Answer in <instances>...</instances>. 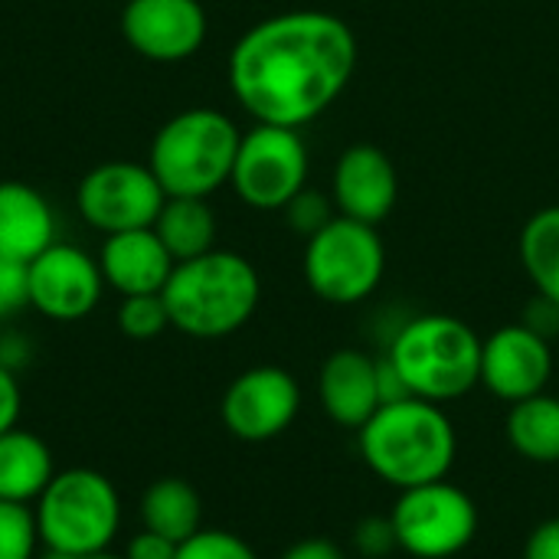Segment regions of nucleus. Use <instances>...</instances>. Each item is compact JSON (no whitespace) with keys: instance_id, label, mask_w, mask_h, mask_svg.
Instances as JSON below:
<instances>
[{"instance_id":"obj_1","label":"nucleus","mask_w":559,"mask_h":559,"mask_svg":"<svg viewBox=\"0 0 559 559\" xmlns=\"http://www.w3.org/2000/svg\"><path fill=\"white\" fill-rule=\"evenodd\" d=\"M354 29L324 10H288L249 26L229 52V92L259 124L305 128L350 85Z\"/></svg>"},{"instance_id":"obj_2","label":"nucleus","mask_w":559,"mask_h":559,"mask_svg":"<svg viewBox=\"0 0 559 559\" xmlns=\"http://www.w3.org/2000/svg\"><path fill=\"white\" fill-rule=\"evenodd\" d=\"M357 449L383 485L406 491L449 478L459 459V432L439 403L406 396L383 403L357 429Z\"/></svg>"},{"instance_id":"obj_3","label":"nucleus","mask_w":559,"mask_h":559,"mask_svg":"<svg viewBox=\"0 0 559 559\" xmlns=\"http://www.w3.org/2000/svg\"><path fill=\"white\" fill-rule=\"evenodd\" d=\"M170 328L197 341H219L242 331L262 298L255 265L226 249L177 262L160 292Z\"/></svg>"},{"instance_id":"obj_4","label":"nucleus","mask_w":559,"mask_h":559,"mask_svg":"<svg viewBox=\"0 0 559 559\" xmlns=\"http://www.w3.org/2000/svg\"><path fill=\"white\" fill-rule=\"evenodd\" d=\"M409 396L455 403L481 383V337L455 314H419L400 324L386 354Z\"/></svg>"},{"instance_id":"obj_5","label":"nucleus","mask_w":559,"mask_h":559,"mask_svg":"<svg viewBox=\"0 0 559 559\" xmlns=\"http://www.w3.org/2000/svg\"><path fill=\"white\" fill-rule=\"evenodd\" d=\"M242 131L219 108H187L160 124L147 167L167 197H213L229 183Z\"/></svg>"},{"instance_id":"obj_6","label":"nucleus","mask_w":559,"mask_h":559,"mask_svg":"<svg viewBox=\"0 0 559 559\" xmlns=\"http://www.w3.org/2000/svg\"><path fill=\"white\" fill-rule=\"evenodd\" d=\"M33 518L43 550L88 557L115 544L121 531V498L102 472L69 468L56 472L49 488L39 495Z\"/></svg>"},{"instance_id":"obj_7","label":"nucleus","mask_w":559,"mask_h":559,"mask_svg":"<svg viewBox=\"0 0 559 559\" xmlns=\"http://www.w3.org/2000/svg\"><path fill=\"white\" fill-rule=\"evenodd\" d=\"M386 272V246L377 226L334 216L305 246V282L314 298L347 308L367 301Z\"/></svg>"},{"instance_id":"obj_8","label":"nucleus","mask_w":559,"mask_h":559,"mask_svg":"<svg viewBox=\"0 0 559 559\" xmlns=\"http://www.w3.org/2000/svg\"><path fill=\"white\" fill-rule=\"evenodd\" d=\"M396 550L413 559H452L465 554L481 527L478 504L449 478L406 488L390 508Z\"/></svg>"},{"instance_id":"obj_9","label":"nucleus","mask_w":559,"mask_h":559,"mask_svg":"<svg viewBox=\"0 0 559 559\" xmlns=\"http://www.w3.org/2000/svg\"><path fill=\"white\" fill-rule=\"evenodd\" d=\"M229 187L252 210H285L308 187V147L295 128L259 124L239 141Z\"/></svg>"},{"instance_id":"obj_10","label":"nucleus","mask_w":559,"mask_h":559,"mask_svg":"<svg viewBox=\"0 0 559 559\" xmlns=\"http://www.w3.org/2000/svg\"><path fill=\"white\" fill-rule=\"evenodd\" d=\"M164 200L167 193L154 170L134 160H105L92 167L75 187L79 216L105 236L154 226Z\"/></svg>"},{"instance_id":"obj_11","label":"nucleus","mask_w":559,"mask_h":559,"mask_svg":"<svg viewBox=\"0 0 559 559\" xmlns=\"http://www.w3.org/2000/svg\"><path fill=\"white\" fill-rule=\"evenodd\" d=\"M301 413V386L285 367H252L239 373L219 403L223 426L239 442H272L292 429Z\"/></svg>"},{"instance_id":"obj_12","label":"nucleus","mask_w":559,"mask_h":559,"mask_svg":"<svg viewBox=\"0 0 559 559\" xmlns=\"http://www.w3.org/2000/svg\"><path fill=\"white\" fill-rule=\"evenodd\" d=\"M102 269L85 249L52 242L33 262H26V298L29 308L49 321H82L102 301Z\"/></svg>"},{"instance_id":"obj_13","label":"nucleus","mask_w":559,"mask_h":559,"mask_svg":"<svg viewBox=\"0 0 559 559\" xmlns=\"http://www.w3.org/2000/svg\"><path fill=\"white\" fill-rule=\"evenodd\" d=\"M554 377L550 341L521 324H504L481 341V386L514 406L537 393H547Z\"/></svg>"},{"instance_id":"obj_14","label":"nucleus","mask_w":559,"mask_h":559,"mask_svg":"<svg viewBox=\"0 0 559 559\" xmlns=\"http://www.w3.org/2000/svg\"><path fill=\"white\" fill-rule=\"evenodd\" d=\"M206 10L200 0H128L121 36L151 62H183L206 43Z\"/></svg>"},{"instance_id":"obj_15","label":"nucleus","mask_w":559,"mask_h":559,"mask_svg":"<svg viewBox=\"0 0 559 559\" xmlns=\"http://www.w3.org/2000/svg\"><path fill=\"white\" fill-rule=\"evenodd\" d=\"M331 193L337 216L380 226L400 200L396 164L377 144H350L334 164Z\"/></svg>"},{"instance_id":"obj_16","label":"nucleus","mask_w":559,"mask_h":559,"mask_svg":"<svg viewBox=\"0 0 559 559\" xmlns=\"http://www.w3.org/2000/svg\"><path fill=\"white\" fill-rule=\"evenodd\" d=\"M377 370H380L377 357H370L357 347H341L321 364L318 400L331 423L357 432L383 406Z\"/></svg>"},{"instance_id":"obj_17","label":"nucleus","mask_w":559,"mask_h":559,"mask_svg":"<svg viewBox=\"0 0 559 559\" xmlns=\"http://www.w3.org/2000/svg\"><path fill=\"white\" fill-rule=\"evenodd\" d=\"M174 265L177 262L157 239L154 226L111 233V236H105L102 252H98V269H102L105 285L115 288L121 298L160 295Z\"/></svg>"},{"instance_id":"obj_18","label":"nucleus","mask_w":559,"mask_h":559,"mask_svg":"<svg viewBox=\"0 0 559 559\" xmlns=\"http://www.w3.org/2000/svg\"><path fill=\"white\" fill-rule=\"evenodd\" d=\"M52 242L56 213L49 200L23 180H0V255L26 265Z\"/></svg>"},{"instance_id":"obj_19","label":"nucleus","mask_w":559,"mask_h":559,"mask_svg":"<svg viewBox=\"0 0 559 559\" xmlns=\"http://www.w3.org/2000/svg\"><path fill=\"white\" fill-rule=\"evenodd\" d=\"M52 478H56L52 449L39 436L20 426L0 436V501L29 508L39 501V495L49 488Z\"/></svg>"},{"instance_id":"obj_20","label":"nucleus","mask_w":559,"mask_h":559,"mask_svg":"<svg viewBox=\"0 0 559 559\" xmlns=\"http://www.w3.org/2000/svg\"><path fill=\"white\" fill-rule=\"evenodd\" d=\"M141 524L174 544L190 540L203 531V501L183 478H160L141 498Z\"/></svg>"},{"instance_id":"obj_21","label":"nucleus","mask_w":559,"mask_h":559,"mask_svg":"<svg viewBox=\"0 0 559 559\" xmlns=\"http://www.w3.org/2000/svg\"><path fill=\"white\" fill-rule=\"evenodd\" d=\"M154 233L174 262H187L216 249V216L203 197H167L154 219Z\"/></svg>"},{"instance_id":"obj_22","label":"nucleus","mask_w":559,"mask_h":559,"mask_svg":"<svg viewBox=\"0 0 559 559\" xmlns=\"http://www.w3.org/2000/svg\"><path fill=\"white\" fill-rule=\"evenodd\" d=\"M504 432L511 449L534 465H559V396L537 393L508 409Z\"/></svg>"},{"instance_id":"obj_23","label":"nucleus","mask_w":559,"mask_h":559,"mask_svg":"<svg viewBox=\"0 0 559 559\" xmlns=\"http://www.w3.org/2000/svg\"><path fill=\"white\" fill-rule=\"evenodd\" d=\"M518 252L537 295L559 305V206H544L524 223Z\"/></svg>"},{"instance_id":"obj_24","label":"nucleus","mask_w":559,"mask_h":559,"mask_svg":"<svg viewBox=\"0 0 559 559\" xmlns=\"http://www.w3.org/2000/svg\"><path fill=\"white\" fill-rule=\"evenodd\" d=\"M118 328L131 341H154L170 328V314L160 295H131L118 305Z\"/></svg>"},{"instance_id":"obj_25","label":"nucleus","mask_w":559,"mask_h":559,"mask_svg":"<svg viewBox=\"0 0 559 559\" xmlns=\"http://www.w3.org/2000/svg\"><path fill=\"white\" fill-rule=\"evenodd\" d=\"M39 531L33 508L0 501V559H36Z\"/></svg>"},{"instance_id":"obj_26","label":"nucleus","mask_w":559,"mask_h":559,"mask_svg":"<svg viewBox=\"0 0 559 559\" xmlns=\"http://www.w3.org/2000/svg\"><path fill=\"white\" fill-rule=\"evenodd\" d=\"M177 559H259V554L229 531H197L190 540L180 544Z\"/></svg>"},{"instance_id":"obj_27","label":"nucleus","mask_w":559,"mask_h":559,"mask_svg":"<svg viewBox=\"0 0 559 559\" xmlns=\"http://www.w3.org/2000/svg\"><path fill=\"white\" fill-rule=\"evenodd\" d=\"M337 213H334V200H328L324 193H318V190H301V193H295L288 203H285V219H288V226L298 233V236H305V239H311L318 229H324L331 219H334Z\"/></svg>"},{"instance_id":"obj_28","label":"nucleus","mask_w":559,"mask_h":559,"mask_svg":"<svg viewBox=\"0 0 559 559\" xmlns=\"http://www.w3.org/2000/svg\"><path fill=\"white\" fill-rule=\"evenodd\" d=\"M354 547L364 559H383L396 550V534H393V524H390V514L386 518H367L357 524L354 531Z\"/></svg>"},{"instance_id":"obj_29","label":"nucleus","mask_w":559,"mask_h":559,"mask_svg":"<svg viewBox=\"0 0 559 559\" xmlns=\"http://www.w3.org/2000/svg\"><path fill=\"white\" fill-rule=\"evenodd\" d=\"M23 308H29V298H26V265L0 255V321L13 318Z\"/></svg>"},{"instance_id":"obj_30","label":"nucleus","mask_w":559,"mask_h":559,"mask_svg":"<svg viewBox=\"0 0 559 559\" xmlns=\"http://www.w3.org/2000/svg\"><path fill=\"white\" fill-rule=\"evenodd\" d=\"M20 409H23V390L20 380L10 367L0 364V436L16 429L20 423Z\"/></svg>"},{"instance_id":"obj_31","label":"nucleus","mask_w":559,"mask_h":559,"mask_svg":"<svg viewBox=\"0 0 559 559\" xmlns=\"http://www.w3.org/2000/svg\"><path fill=\"white\" fill-rule=\"evenodd\" d=\"M177 550H180V544H174L154 531H138L124 550V559H177Z\"/></svg>"},{"instance_id":"obj_32","label":"nucleus","mask_w":559,"mask_h":559,"mask_svg":"<svg viewBox=\"0 0 559 559\" xmlns=\"http://www.w3.org/2000/svg\"><path fill=\"white\" fill-rule=\"evenodd\" d=\"M524 559H559V518H550V521L537 524L527 534Z\"/></svg>"},{"instance_id":"obj_33","label":"nucleus","mask_w":559,"mask_h":559,"mask_svg":"<svg viewBox=\"0 0 559 559\" xmlns=\"http://www.w3.org/2000/svg\"><path fill=\"white\" fill-rule=\"evenodd\" d=\"M524 324L531 328V331H537L540 337H554L559 331V305H554L550 298H544V295H537L531 305H527V314H524Z\"/></svg>"},{"instance_id":"obj_34","label":"nucleus","mask_w":559,"mask_h":559,"mask_svg":"<svg viewBox=\"0 0 559 559\" xmlns=\"http://www.w3.org/2000/svg\"><path fill=\"white\" fill-rule=\"evenodd\" d=\"M278 559H347L344 557V550L334 544V540H328V537H305V540H298V544H292L285 554Z\"/></svg>"},{"instance_id":"obj_35","label":"nucleus","mask_w":559,"mask_h":559,"mask_svg":"<svg viewBox=\"0 0 559 559\" xmlns=\"http://www.w3.org/2000/svg\"><path fill=\"white\" fill-rule=\"evenodd\" d=\"M43 559H124L118 557V554H111V550H102V554H88V557H66V554H43Z\"/></svg>"}]
</instances>
